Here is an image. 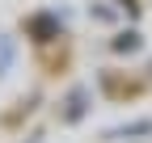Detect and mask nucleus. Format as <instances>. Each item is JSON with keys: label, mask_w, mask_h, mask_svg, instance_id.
<instances>
[{"label": "nucleus", "mask_w": 152, "mask_h": 143, "mask_svg": "<svg viewBox=\"0 0 152 143\" xmlns=\"http://www.w3.org/2000/svg\"><path fill=\"white\" fill-rule=\"evenodd\" d=\"M140 46V34H118V42H114V51H135Z\"/></svg>", "instance_id": "nucleus-3"}, {"label": "nucleus", "mask_w": 152, "mask_h": 143, "mask_svg": "<svg viewBox=\"0 0 152 143\" xmlns=\"http://www.w3.org/2000/svg\"><path fill=\"white\" fill-rule=\"evenodd\" d=\"M152 122H135V126H123V131H110V139H123V135H148Z\"/></svg>", "instance_id": "nucleus-2"}, {"label": "nucleus", "mask_w": 152, "mask_h": 143, "mask_svg": "<svg viewBox=\"0 0 152 143\" xmlns=\"http://www.w3.org/2000/svg\"><path fill=\"white\" fill-rule=\"evenodd\" d=\"M85 101H89V93H85V88H72V97H68V110H64V118H68V122L85 118Z\"/></svg>", "instance_id": "nucleus-1"}]
</instances>
